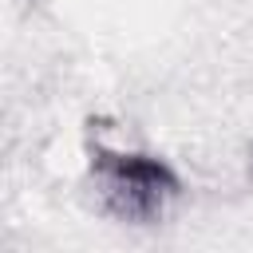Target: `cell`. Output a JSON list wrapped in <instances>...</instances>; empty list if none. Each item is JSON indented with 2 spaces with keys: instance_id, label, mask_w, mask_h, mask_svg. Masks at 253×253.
<instances>
[{
  "instance_id": "6da1fadb",
  "label": "cell",
  "mask_w": 253,
  "mask_h": 253,
  "mask_svg": "<svg viewBox=\"0 0 253 253\" xmlns=\"http://www.w3.org/2000/svg\"><path fill=\"white\" fill-rule=\"evenodd\" d=\"M91 178L103 206L123 221H154L178 194L174 170L150 154H123L99 146L91 154Z\"/></svg>"
}]
</instances>
